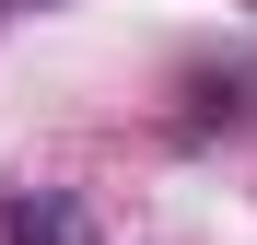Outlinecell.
Listing matches in <instances>:
<instances>
[{"label": "cell", "mask_w": 257, "mask_h": 245, "mask_svg": "<svg viewBox=\"0 0 257 245\" xmlns=\"http://www.w3.org/2000/svg\"><path fill=\"white\" fill-rule=\"evenodd\" d=\"M0 245H82V210H70V198L12 187V198H0Z\"/></svg>", "instance_id": "obj_1"}]
</instances>
